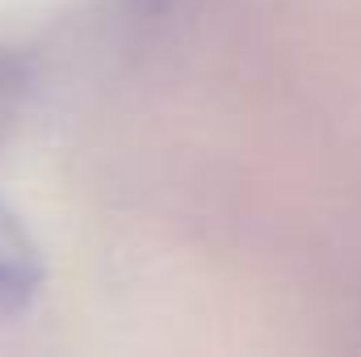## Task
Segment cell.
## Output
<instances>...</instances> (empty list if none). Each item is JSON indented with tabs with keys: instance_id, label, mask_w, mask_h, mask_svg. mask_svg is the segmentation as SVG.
Instances as JSON below:
<instances>
[{
	"instance_id": "obj_1",
	"label": "cell",
	"mask_w": 361,
	"mask_h": 357,
	"mask_svg": "<svg viewBox=\"0 0 361 357\" xmlns=\"http://www.w3.org/2000/svg\"><path fill=\"white\" fill-rule=\"evenodd\" d=\"M42 253L21 227V219L0 202V320L21 315L42 290Z\"/></svg>"
}]
</instances>
